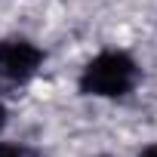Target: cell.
Here are the masks:
<instances>
[{"label":"cell","mask_w":157,"mask_h":157,"mask_svg":"<svg viewBox=\"0 0 157 157\" xmlns=\"http://www.w3.org/2000/svg\"><path fill=\"white\" fill-rule=\"evenodd\" d=\"M0 157H28V151L16 142H0Z\"/></svg>","instance_id":"cell-3"},{"label":"cell","mask_w":157,"mask_h":157,"mask_svg":"<svg viewBox=\"0 0 157 157\" xmlns=\"http://www.w3.org/2000/svg\"><path fill=\"white\" fill-rule=\"evenodd\" d=\"M6 123H10V111H6V105L0 102V132L6 129Z\"/></svg>","instance_id":"cell-4"},{"label":"cell","mask_w":157,"mask_h":157,"mask_svg":"<svg viewBox=\"0 0 157 157\" xmlns=\"http://www.w3.org/2000/svg\"><path fill=\"white\" fill-rule=\"evenodd\" d=\"M136 83H139V65L123 49H102L83 65L77 77L80 96L93 99H123L136 90Z\"/></svg>","instance_id":"cell-1"},{"label":"cell","mask_w":157,"mask_h":157,"mask_svg":"<svg viewBox=\"0 0 157 157\" xmlns=\"http://www.w3.org/2000/svg\"><path fill=\"white\" fill-rule=\"evenodd\" d=\"M43 49L28 37H3L0 40V80L6 83H28L43 68Z\"/></svg>","instance_id":"cell-2"},{"label":"cell","mask_w":157,"mask_h":157,"mask_svg":"<svg viewBox=\"0 0 157 157\" xmlns=\"http://www.w3.org/2000/svg\"><path fill=\"white\" fill-rule=\"evenodd\" d=\"M139 157H157V142L154 145H148V148H142V154Z\"/></svg>","instance_id":"cell-5"},{"label":"cell","mask_w":157,"mask_h":157,"mask_svg":"<svg viewBox=\"0 0 157 157\" xmlns=\"http://www.w3.org/2000/svg\"><path fill=\"white\" fill-rule=\"evenodd\" d=\"M99 157H105V154H99Z\"/></svg>","instance_id":"cell-6"}]
</instances>
